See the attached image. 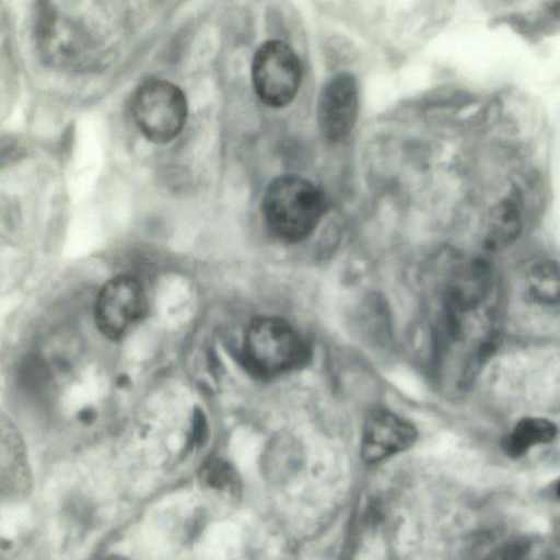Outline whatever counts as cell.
Segmentation results:
<instances>
[{
  "mask_svg": "<svg viewBox=\"0 0 560 560\" xmlns=\"http://www.w3.org/2000/svg\"><path fill=\"white\" fill-rule=\"evenodd\" d=\"M557 435V427L544 418L528 417L520 420L503 441L504 452L511 457L523 456L538 444L549 443Z\"/></svg>",
  "mask_w": 560,
  "mask_h": 560,
  "instance_id": "9",
  "label": "cell"
},
{
  "mask_svg": "<svg viewBox=\"0 0 560 560\" xmlns=\"http://www.w3.org/2000/svg\"><path fill=\"white\" fill-rule=\"evenodd\" d=\"M557 494H558V497L560 498V481H559V483H558V486H557Z\"/></svg>",
  "mask_w": 560,
  "mask_h": 560,
  "instance_id": "13",
  "label": "cell"
},
{
  "mask_svg": "<svg viewBox=\"0 0 560 560\" xmlns=\"http://www.w3.org/2000/svg\"><path fill=\"white\" fill-rule=\"evenodd\" d=\"M359 109V93L352 74L341 72L323 86L317 104L320 132L331 142L343 140L352 131Z\"/></svg>",
  "mask_w": 560,
  "mask_h": 560,
  "instance_id": "6",
  "label": "cell"
},
{
  "mask_svg": "<svg viewBox=\"0 0 560 560\" xmlns=\"http://www.w3.org/2000/svg\"><path fill=\"white\" fill-rule=\"evenodd\" d=\"M31 476L22 441L15 428L2 416L1 421V493L3 499L19 500L27 495Z\"/></svg>",
  "mask_w": 560,
  "mask_h": 560,
  "instance_id": "8",
  "label": "cell"
},
{
  "mask_svg": "<svg viewBox=\"0 0 560 560\" xmlns=\"http://www.w3.org/2000/svg\"><path fill=\"white\" fill-rule=\"evenodd\" d=\"M200 482L208 488L226 491L237 495L241 489L240 480L234 469L225 462L209 458L199 471Z\"/></svg>",
  "mask_w": 560,
  "mask_h": 560,
  "instance_id": "10",
  "label": "cell"
},
{
  "mask_svg": "<svg viewBox=\"0 0 560 560\" xmlns=\"http://www.w3.org/2000/svg\"><path fill=\"white\" fill-rule=\"evenodd\" d=\"M131 108L138 129L155 144L175 139L187 117L185 94L165 80H151L142 84L133 95Z\"/></svg>",
  "mask_w": 560,
  "mask_h": 560,
  "instance_id": "3",
  "label": "cell"
},
{
  "mask_svg": "<svg viewBox=\"0 0 560 560\" xmlns=\"http://www.w3.org/2000/svg\"><path fill=\"white\" fill-rule=\"evenodd\" d=\"M142 283L131 275H117L101 288L94 306L98 330L110 340L124 338L148 313Z\"/></svg>",
  "mask_w": 560,
  "mask_h": 560,
  "instance_id": "4",
  "label": "cell"
},
{
  "mask_svg": "<svg viewBox=\"0 0 560 560\" xmlns=\"http://www.w3.org/2000/svg\"><path fill=\"white\" fill-rule=\"evenodd\" d=\"M518 212L515 206L511 202L500 205L493 213L490 243L502 245L512 241L518 231Z\"/></svg>",
  "mask_w": 560,
  "mask_h": 560,
  "instance_id": "12",
  "label": "cell"
},
{
  "mask_svg": "<svg viewBox=\"0 0 560 560\" xmlns=\"http://www.w3.org/2000/svg\"><path fill=\"white\" fill-rule=\"evenodd\" d=\"M532 293L540 301L560 300V268L551 262H540L529 273Z\"/></svg>",
  "mask_w": 560,
  "mask_h": 560,
  "instance_id": "11",
  "label": "cell"
},
{
  "mask_svg": "<svg viewBox=\"0 0 560 560\" xmlns=\"http://www.w3.org/2000/svg\"><path fill=\"white\" fill-rule=\"evenodd\" d=\"M300 61L285 43H264L255 52L252 79L255 92L270 107H283L295 97L301 84Z\"/></svg>",
  "mask_w": 560,
  "mask_h": 560,
  "instance_id": "5",
  "label": "cell"
},
{
  "mask_svg": "<svg viewBox=\"0 0 560 560\" xmlns=\"http://www.w3.org/2000/svg\"><path fill=\"white\" fill-rule=\"evenodd\" d=\"M417 432L408 421L383 409L373 410L363 427L361 456L366 463L380 462L408 448Z\"/></svg>",
  "mask_w": 560,
  "mask_h": 560,
  "instance_id": "7",
  "label": "cell"
},
{
  "mask_svg": "<svg viewBox=\"0 0 560 560\" xmlns=\"http://www.w3.org/2000/svg\"><path fill=\"white\" fill-rule=\"evenodd\" d=\"M306 353L302 338L281 318L257 317L246 329L243 359L259 375L271 376L298 366Z\"/></svg>",
  "mask_w": 560,
  "mask_h": 560,
  "instance_id": "2",
  "label": "cell"
},
{
  "mask_svg": "<svg viewBox=\"0 0 560 560\" xmlns=\"http://www.w3.org/2000/svg\"><path fill=\"white\" fill-rule=\"evenodd\" d=\"M326 209L320 189L298 175H281L266 188L261 213L270 233L284 243H299L316 229Z\"/></svg>",
  "mask_w": 560,
  "mask_h": 560,
  "instance_id": "1",
  "label": "cell"
}]
</instances>
